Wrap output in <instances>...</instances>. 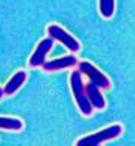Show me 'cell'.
I'll use <instances>...</instances> for the list:
<instances>
[{
  "instance_id": "cell-9",
  "label": "cell",
  "mask_w": 135,
  "mask_h": 146,
  "mask_svg": "<svg viewBox=\"0 0 135 146\" xmlns=\"http://www.w3.org/2000/svg\"><path fill=\"white\" fill-rule=\"evenodd\" d=\"M23 127L22 120L19 118H9V117H0V129L5 131H20Z\"/></svg>"
},
{
  "instance_id": "cell-4",
  "label": "cell",
  "mask_w": 135,
  "mask_h": 146,
  "mask_svg": "<svg viewBox=\"0 0 135 146\" xmlns=\"http://www.w3.org/2000/svg\"><path fill=\"white\" fill-rule=\"evenodd\" d=\"M78 68L81 70L82 75H85L90 81L95 82V84H98L101 89H109L110 87L109 78H107L104 73L99 72L93 64H90V62H87V61H81V62H78Z\"/></svg>"
},
{
  "instance_id": "cell-1",
  "label": "cell",
  "mask_w": 135,
  "mask_h": 146,
  "mask_svg": "<svg viewBox=\"0 0 135 146\" xmlns=\"http://www.w3.org/2000/svg\"><path fill=\"white\" fill-rule=\"evenodd\" d=\"M82 73L81 70H73L70 75V87H71V92H73V96H75V101L78 104L79 110H81L82 115L89 117L92 115V110H93V106L90 103L87 93H85V86L82 82Z\"/></svg>"
},
{
  "instance_id": "cell-10",
  "label": "cell",
  "mask_w": 135,
  "mask_h": 146,
  "mask_svg": "<svg viewBox=\"0 0 135 146\" xmlns=\"http://www.w3.org/2000/svg\"><path fill=\"white\" fill-rule=\"evenodd\" d=\"M115 11V0H99V13L103 17L109 19Z\"/></svg>"
},
{
  "instance_id": "cell-7",
  "label": "cell",
  "mask_w": 135,
  "mask_h": 146,
  "mask_svg": "<svg viewBox=\"0 0 135 146\" xmlns=\"http://www.w3.org/2000/svg\"><path fill=\"white\" fill-rule=\"evenodd\" d=\"M101 87H99L98 84H95V82L90 81L87 86H85V93H87L90 103H92L93 107H96V109H104L106 107V100L104 96L101 95V90H99Z\"/></svg>"
},
{
  "instance_id": "cell-2",
  "label": "cell",
  "mask_w": 135,
  "mask_h": 146,
  "mask_svg": "<svg viewBox=\"0 0 135 146\" xmlns=\"http://www.w3.org/2000/svg\"><path fill=\"white\" fill-rule=\"evenodd\" d=\"M121 132H123L121 124H112V126L104 127L103 131H98L92 135L79 138V140L76 141V146H98V145L104 143L107 140H113V138L120 137Z\"/></svg>"
},
{
  "instance_id": "cell-11",
  "label": "cell",
  "mask_w": 135,
  "mask_h": 146,
  "mask_svg": "<svg viewBox=\"0 0 135 146\" xmlns=\"http://www.w3.org/2000/svg\"><path fill=\"white\" fill-rule=\"evenodd\" d=\"M5 95V93H3V89H0V100H2V96Z\"/></svg>"
},
{
  "instance_id": "cell-3",
  "label": "cell",
  "mask_w": 135,
  "mask_h": 146,
  "mask_svg": "<svg viewBox=\"0 0 135 146\" xmlns=\"http://www.w3.org/2000/svg\"><path fill=\"white\" fill-rule=\"evenodd\" d=\"M47 31H48V36L53 37L54 40H59V42L64 45V47H67L71 53L79 51V48H81L79 42L75 39L73 36H70V34H68L64 28H61L59 25H48Z\"/></svg>"
},
{
  "instance_id": "cell-6",
  "label": "cell",
  "mask_w": 135,
  "mask_h": 146,
  "mask_svg": "<svg viewBox=\"0 0 135 146\" xmlns=\"http://www.w3.org/2000/svg\"><path fill=\"white\" fill-rule=\"evenodd\" d=\"M73 65H78V59L71 54L59 59H53V61H45L42 64V68L45 72H56V70H64V68H70Z\"/></svg>"
},
{
  "instance_id": "cell-5",
  "label": "cell",
  "mask_w": 135,
  "mask_h": 146,
  "mask_svg": "<svg viewBox=\"0 0 135 146\" xmlns=\"http://www.w3.org/2000/svg\"><path fill=\"white\" fill-rule=\"evenodd\" d=\"M53 42H54V39L53 37H45V39H42L39 42V45L36 47V50H34V53L31 54V58H30V65L31 67H42V64L45 62V58H47V54H48V51L53 48Z\"/></svg>"
},
{
  "instance_id": "cell-8",
  "label": "cell",
  "mask_w": 135,
  "mask_h": 146,
  "mask_svg": "<svg viewBox=\"0 0 135 146\" xmlns=\"http://www.w3.org/2000/svg\"><path fill=\"white\" fill-rule=\"evenodd\" d=\"M25 79H26V73L23 70L14 73V75L11 76V79L6 82V86L3 87V93H5V95H13L16 90L20 89V86L25 82Z\"/></svg>"
}]
</instances>
